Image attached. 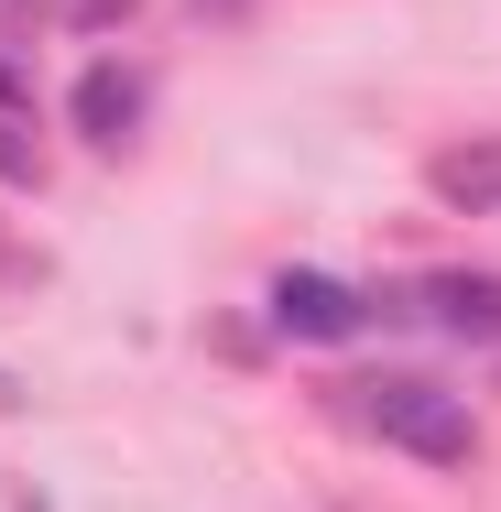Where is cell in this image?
<instances>
[{
	"mask_svg": "<svg viewBox=\"0 0 501 512\" xmlns=\"http://www.w3.org/2000/svg\"><path fill=\"white\" fill-rule=\"evenodd\" d=\"M360 425L403 447V458H425V469H469V447H480V425L469 404L447 393V382H425V371H382L371 393H360Z\"/></svg>",
	"mask_w": 501,
	"mask_h": 512,
	"instance_id": "1",
	"label": "cell"
},
{
	"mask_svg": "<svg viewBox=\"0 0 501 512\" xmlns=\"http://www.w3.org/2000/svg\"><path fill=\"white\" fill-rule=\"evenodd\" d=\"M66 109H77V131H88L99 153H120V142L142 131V109H153V77H142L131 55H99V66L77 77V99H66Z\"/></svg>",
	"mask_w": 501,
	"mask_h": 512,
	"instance_id": "2",
	"label": "cell"
},
{
	"mask_svg": "<svg viewBox=\"0 0 501 512\" xmlns=\"http://www.w3.org/2000/svg\"><path fill=\"white\" fill-rule=\"evenodd\" d=\"M360 316H371V306H360L338 273H284V284H273V327H284V338L338 349V338H360Z\"/></svg>",
	"mask_w": 501,
	"mask_h": 512,
	"instance_id": "3",
	"label": "cell"
},
{
	"mask_svg": "<svg viewBox=\"0 0 501 512\" xmlns=\"http://www.w3.org/2000/svg\"><path fill=\"white\" fill-rule=\"evenodd\" d=\"M414 306L436 316L447 338H501V273H425Z\"/></svg>",
	"mask_w": 501,
	"mask_h": 512,
	"instance_id": "4",
	"label": "cell"
},
{
	"mask_svg": "<svg viewBox=\"0 0 501 512\" xmlns=\"http://www.w3.org/2000/svg\"><path fill=\"white\" fill-rule=\"evenodd\" d=\"M425 197L469 207V218H491L501 207V142H447L436 164H425Z\"/></svg>",
	"mask_w": 501,
	"mask_h": 512,
	"instance_id": "5",
	"label": "cell"
},
{
	"mask_svg": "<svg viewBox=\"0 0 501 512\" xmlns=\"http://www.w3.org/2000/svg\"><path fill=\"white\" fill-rule=\"evenodd\" d=\"M0 186H44V153H33V131L0 109Z\"/></svg>",
	"mask_w": 501,
	"mask_h": 512,
	"instance_id": "6",
	"label": "cell"
},
{
	"mask_svg": "<svg viewBox=\"0 0 501 512\" xmlns=\"http://www.w3.org/2000/svg\"><path fill=\"white\" fill-rule=\"evenodd\" d=\"M0 109H22V77H11V66H0Z\"/></svg>",
	"mask_w": 501,
	"mask_h": 512,
	"instance_id": "7",
	"label": "cell"
},
{
	"mask_svg": "<svg viewBox=\"0 0 501 512\" xmlns=\"http://www.w3.org/2000/svg\"><path fill=\"white\" fill-rule=\"evenodd\" d=\"M197 11H218V22H229V11H251V0H197Z\"/></svg>",
	"mask_w": 501,
	"mask_h": 512,
	"instance_id": "8",
	"label": "cell"
}]
</instances>
